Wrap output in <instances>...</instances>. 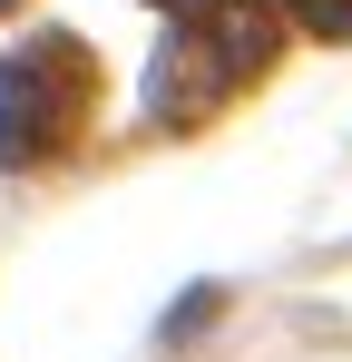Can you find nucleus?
<instances>
[{
	"instance_id": "1",
	"label": "nucleus",
	"mask_w": 352,
	"mask_h": 362,
	"mask_svg": "<svg viewBox=\"0 0 352 362\" xmlns=\"http://www.w3.org/2000/svg\"><path fill=\"white\" fill-rule=\"evenodd\" d=\"M274 20H284L274 0H206V10H186L157 40V59H147V118L157 127H206L225 98H245L274 69V40H284Z\"/></svg>"
},
{
	"instance_id": "2",
	"label": "nucleus",
	"mask_w": 352,
	"mask_h": 362,
	"mask_svg": "<svg viewBox=\"0 0 352 362\" xmlns=\"http://www.w3.org/2000/svg\"><path fill=\"white\" fill-rule=\"evenodd\" d=\"M98 118V59L78 30H30L10 59H0V167L30 177L59 167Z\"/></svg>"
},
{
	"instance_id": "3",
	"label": "nucleus",
	"mask_w": 352,
	"mask_h": 362,
	"mask_svg": "<svg viewBox=\"0 0 352 362\" xmlns=\"http://www.w3.org/2000/svg\"><path fill=\"white\" fill-rule=\"evenodd\" d=\"M274 10H284L303 40H333V49L352 40V0H274Z\"/></svg>"
},
{
	"instance_id": "4",
	"label": "nucleus",
	"mask_w": 352,
	"mask_h": 362,
	"mask_svg": "<svg viewBox=\"0 0 352 362\" xmlns=\"http://www.w3.org/2000/svg\"><path fill=\"white\" fill-rule=\"evenodd\" d=\"M157 10H167V20H186V10H206V0H157Z\"/></svg>"
},
{
	"instance_id": "5",
	"label": "nucleus",
	"mask_w": 352,
	"mask_h": 362,
	"mask_svg": "<svg viewBox=\"0 0 352 362\" xmlns=\"http://www.w3.org/2000/svg\"><path fill=\"white\" fill-rule=\"evenodd\" d=\"M0 10H20V0H0Z\"/></svg>"
}]
</instances>
